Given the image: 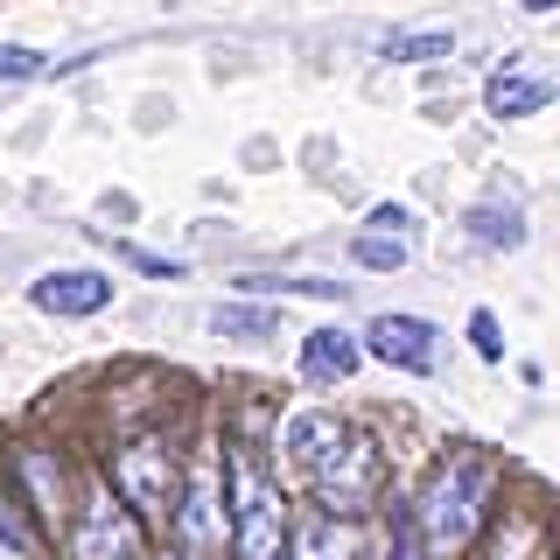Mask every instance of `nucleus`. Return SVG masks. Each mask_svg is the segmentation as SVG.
<instances>
[{
	"label": "nucleus",
	"instance_id": "obj_3",
	"mask_svg": "<svg viewBox=\"0 0 560 560\" xmlns=\"http://www.w3.org/2000/svg\"><path fill=\"white\" fill-rule=\"evenodd\" d=\"M168 547L203 553V560H232V498H224V442L197 434L183 448V490L168 512Z\"/></svg>",
	"mask_w": 560,
	"mask_h": 560
},
{
	"label": "nucleus",
	"instance_id": "obj_12",
	"mask_svg": "<svg viewBox=\"0 0 560 560\" xmlns=\"http://www.w3.org/2000/svg\"><path fill=\"white\" fill-rule=\"evenodd\" d=\"M477 553H483V560H553V533H547V518L504 504V512H490Z\"/></svg>",
	"mask_w": 560,
	"mask_h": 560
},
{
	"label": "nucleus",
	"instance_id": "obj_22",
	"mask_svg": "<svg viewBox=\"0 0 560 560\" xmlns=\"http://www.w3.org/2000/svg\"><path fill=\"white\" fill-rule=\"evenodd\" d=\"M469 343H477V358H483V364H498V358H504V337H498V315H490V308L469 315Z\"/></svg>",
	"mask_w": 560,
	"mask_h": 560
},
{
	"label": "nucleus",
	"instance_id": "obj_5",
	"mask_svg": "<svg viewBox=\"0 0 560 560\" xmlns=\"http://www.w3.org/2000/svg\"><path fill=\"white\" fill-rule=\"evenodd\" d=\"M57 553L63 560H148L154 533L140 525L133 504H119V490L105 477H84L78 512H70V525L57 533Z\"/></svg>",
	"mask_w": 560,
	"mask_h": 560
},
{
	"label": "nucleus",
	"instance_id": "obj_26",
	"mask_svg": "<svg viewBox=\"0 0 560 560\" xmlns=\"http://www.w3.org/2000/svg\"><path fill=\"white\" fill-rule=\"evenodd\" d=\"M560 0H518V14H553Z\"/></svg>",
	"mask_w": 560,
	"mask_h": 560
},
{
	"label": "nucleus",
	"instance_id": "obj_7",
	"mask_svg": "<svg viewBox=\"0 0 560 560\" xmlns=\"http://www.w3.org/2000/svg\"><path fill=\"white\" fill-rule=\"evenodd\" d=\"M8 483L22 490V504L35 518H43V533L57 539L63 525H70V512H78V469H70V455L57 448V442H22L8 455Z\"/></svg>",
	"mask_w": 560,
	"mask_h": 560
},
{
	"label": "nucleus",
	"instance_id": "obj_15",
	"mask_svg": "<svg viewBox=\"0 0 560 560\" xmlns=\"http://www.w3.org/2000/svg\"><path fill=\"white\" fill-rule=\"evenodd\" d=\"M463 232L477 238L483 253H518V245H525V210H518V203L483 197V203H469V210H463Z\"/></svg>",
	"mask_w": 560,
	"mask_h": 560
},
{
	"label": "nucleus",
	"instance_id": "obj_27",
	"mask_svg": "<svg viewBox=\"0 0 560 560\" xmlns=\"http://www.w3.org/2000/svg\"><path fill=\"white\" fill-rule=\"evenodd\" d=\"M148 560H154V553H148Z\"/></svg>",
	"mask_w": 560,
	"mask_h": 560
},
{
	"label": "nucleus",
	"instance_id": "obj_25",
	"mask_svg": "<svg viewBox=\"0 0 560 560\" xmlns=\"http://www.w3.org/2000/svg\"><path fill=\"white\" fill-rule=\"evenodd\" d=\"M154 560H203V553H183V547H168V539H162V547H154Z\"/></svg>",
	"mask_w": 560,
	"mask_h": 560
},
{
	"label": "nucleus",
	"instance_id": "obj_11",
	"mask_svg": "<svg viewBox=\"0 0 560 560\" xmlns=\"http://www.w3.org/2000/svg\"><path fill=\"white\" fill-rule=\"evenodd\" d=\"M280 463H294V469H315L329 448L343 442V413L337 407H294V413H280Z\"/></svg>",
	"mask_w": 560,
	"mask_h": 560
},
{
	"label": "nucleus",
	"instance_id": "obj_1",
	"mask_svg": "<svg viewBox=\"0 0 560 560\" xmlns=\"http://www.w3.org/2000/svg\"><path fill=\"white\" fill-rule=\"evenodd\" d=\"M224 498H232V560H288L294 504L253 434L224 442Z\"/></svg>",
	"mask_w": 560,
	"mask_h": 560
},
{
	"label": "nucleus",
	"instance_id": "obj_13",
	"mask_svg": "<svg viewBox=\"0 0 560 560\" xmlns=\"http://www.w3.org/2000/svg\"><path fill=\"white\" fill-rule=\"evenodd\" d=\"M364 364V337L350 329H308L302 337V385H343Z\"/></svg>",
	"mask_w": 560,
	"mask_h": 560
},
{
	"label": "nucleus",
	"instance_id": "obj_14",
	"mask_svg": "<svg viewBox=\"0 0 560 560\" xmlns=\"http://www.w3.org/2000/svg\"><path fill=\"white\" fill-rule=\"evenodd\" d=\"M57 539L43 533V518L22 504V490L0 477V560H49Z\"/></svg>",
	"mask_w": 560,
	"mask_h": 560
},
{
	"label": "nucleus",
	"instance_id": "obj_18",
	"mask_svg": "<svg viewBox=\"0 0 560 560\" xmlns=\"http://www.w3.org/2000/svg\"><path fill=\"white\" fill-rule=\"evenodd\" d=\"M210 329H218V337H238V343H267V337H280V315L259 308V302H218L210 308Z\"/></svg>",
	"mask_w": 560,
	"mask_h": 560
},
{
	"label": "nucleus",
	"instance_id": "obj_17",
	"mask_svg": "<svg viewBox=\"0 0 560 560\" xmlns=\"http://www.w3.org/2000/svg\"><path fill=\"white\" fill-rule=\"evenodd\" d=\"M238 294H308V302H350V280H323V273H245Z\"/></svg>",
	"mask_w": 560,
	"mask_h": 560
},
{
	"label": "nucleus",
	"instance_id": "obj_23",
	"mask_svg": "<svg viewBox=\"0 0 560 560\" xmlns=\"http://www.w3.org/2000/svg\"><path fill=\"white\" fill-rule=\"evenodd\" d=\"M119 259H127V267H140V273H154V280H183V273H189L183 259H162V253H140V245H119Z\"/></svg>",
	"mask_w": 560,
	"mask_h": 560
},
{
	"label": "nucleus",
	"instance_id": "obj_19",
	"mask_svg": "<svg viewBox=\"0 0 560 560\" xmlns=\"http://www.w3.org/2000/svg\"><path fill=\"white\" fill-rule=\"evenodd\" d=\"M385 57L393 63H434V57H455V35L448 28H393L385 35Z\"/></svg>",
	"mask_w": 560,
	"mask_h": 560
},
{
	"label": "nucleus",
	"instance_id": "obj_2",
	"mask_svg": "<svg viewBox=\"0 0 560 560\" xmlns=\"http://www.w3.org/2000/svg\"><path fill=\"white\" fill-rule=\"evenodd\" d=\"M490 498H498V469H490L483 455H448L407 512H413V525H420V539H428L434 560H463L483 539L490 512H498Z\"/></svg>",
	"mask_w": 560,
	"mask_h": 560
},
{
	"label": "nucleus",
	"instance_id": "obj_6",
	"mask_svg": "<svg viewBox=\"0 0 560 560\" xmlns=\"http://www.w3.org/2000/svg\"><path fill=\"white\" fill-rule=\"evenodd\" d=\"M302 477H308L315 512H329V518H372L378 504H385V448L372 442V434L343 428V442L329 448L315 469H302Z\"/></svg>",
	"mask_w": 560,
	"mask_h": 560
},
{
	"label": "nucleus",
	"instance_id": "obj_20",
	"mask_svg": "<svg viewBox=\"0 0 560 560\" xmlns=\"http://www.w3.org/2000/svg\"><path fill=\"white\" fill-rule=\"evenodd\" d=\"M350 259H358V267H372V273H399L413 259V245L393 238V232H364V238H350Z\"/></svg>",
	"mask_w": 560,
	"mask_h": 560
},
{
	"label": "nucleus",
	"instance_id": "obj_21",
	"mask_svg": "<svg viewBox=\"0 0 560 560\" xmlns=\"http://www.w3.org/2000/svg\"><path fill=\"white\" fill-rule=\"evenodd\" d=\"M43 49H28V43H0V84H22V78H43Z\"/></svg>",
	"mask_w": 560,
	"mask_h": 560
},
{
	"label": "nucleus",
	"instance_id": "obj_8",
	"mask_svg": "<svg viewBox=\"0 0 560 560\" xmlns=\"http://www.w3.org/2000/svg\"><path fill=\"white\" fill-rule=\"evenodd\" d=\"M113 294H119V280L98 267H49L28 280V308L57 315V323H92V315L113 308Z\"/></svg>",
	"mask_w": 560,
	"mask_h": 560
},
{
	"label": "nucleus",
	"instance_id": "obj_16",
	"mask_svg": "<svg viewBox=\"0 0 560 560\" xmlns=\"http://www.w3.org/2000/svg\"><path fill=\"white\" fill-rule=\"evenodd\" d=\"M547 98H553V84L547 78H525V70H498V78L483 84V105L498 119H525V113H539Z\"/></svg>",
	"mask_w": 560,
	"mask_h": 560
},
{
	"label": "nucleus",
	"instance_id": "obj_9",
	"mask_svg": "<svg viewBox=\"0 0 560 560\" xmlns=\"http://www.w3.org/2000/svg\"><path fill=\"white\" fill-rule=\"evenodd\" d=\"M364 358L393 364V372H407V378H428L434 372V323L428 315H372Z\"/></svg>",
	"mask_w": 560,
	"mask_h": 560
},
{
	"label": "nucleus",
	"instance_id": "obj_10",
	"mask_svg": "<svg viewBox=\"0 0 560 560\" xmlns=\"http://www.w3.org/2000/svg\"><path fill=\"white\" fill-rule=\"evenodd\" d=\"M288 560H372V539H364V518L294 512V525H288Z\"/></svg>",
	"mask_w": 560,
	"mask_h": 560
},
{
	"label": "nucleus",
	"instance_id": "obj_24",
	"mask_svg": "<svg viewBox=\"0 0 560 560\" xmlns=\"http://www.w3.org/2000/svg\"><path fill=\"white\" fill-rule=\"evenodd\" d=\"M372 232H393V238H413V210H407V203H378V210H372Z\"/></svg>",
	"mask_w": 560,
	"mask_h": 560
},
{
	"label": "nucleus",
	"instance_id": "obj_4",
	"mask_svg": "<svg viewBox=\"0 0 560 560\" xmlns=\"http://www.w3.org/2000/svg\"><path fill=\"white\" fill-rule=\"evenodd\" d=\"M98 477L119 490V504H133L148 533H168L175 490H183V448H175V434H162V428H140V434H127V442L105 455V469H98Z\"/></svg>",
	"mask_w": 560,
	"mask_h": 560
}]
</instances>
